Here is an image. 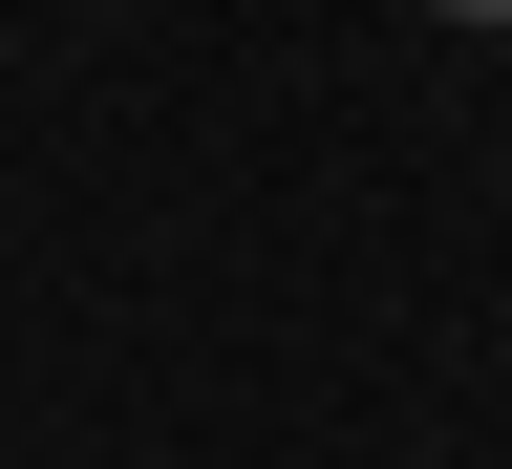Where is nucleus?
I'll use <instances>...</instances> for the list:
<instances>
[{
	"label": "nucleus",
	"mask_w": 512,
	"mask_h": 469,
	"mask_svg": "<svg viewBox=\"0 0 512 469\" xmlns=\"http://www.w3.org/2000/svg\"><path fill=\"white\" fill-rule=\"evenodd\" d=\"M406 22H512V0H406Z\"/></svg>",
	"instance_id": "1"
}]
</instances>
